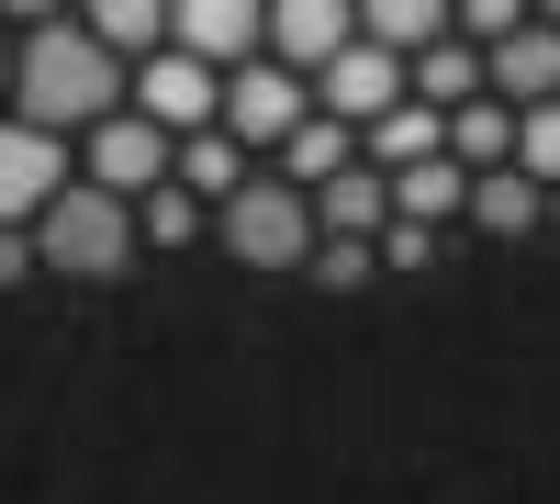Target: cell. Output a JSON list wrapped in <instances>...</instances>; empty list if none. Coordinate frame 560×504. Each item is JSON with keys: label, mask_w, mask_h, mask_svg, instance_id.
Listing matches in <instances>:
<instances>
[{"label": "cell", "mask_w": 560, "mask_h": 504, "mask_svg": "<svg viewBox=\"0 0 560 504\" xmlns=\"http://www.w3.org/2000/svg\"><path fill=\"white\" fill-rule=\"evenodd\" d=\"M12 113L34 124V134H68V124H90L102 134L113 113H135V79H124V57L90 23H68V12H23V68H12Z\"/></svg>", "instance_id": "cell-1"}, {"label": "cell", "mask_w": 560, "mask_h": 504, "mask_svg": "<svg viewBox=\"0 0 560 504\" xmlns=\"http://www.w3.org/2000/svg\"><path fill=\"white\" fill-rule=\"evenodd\" d=\"M135 247H147L135 236V202H113L102 179H68V202L34 224V258L57 269V281H124Z\"/></svg>", "instance_id": "cell-2"}, {"label": "cell", "mask_w": 560, "mask_h": 504, "mask_svg": "<svg viewBox=\"0 0 560 504\" xmlns=\"http://www.w3.org/2000/svg\"><path fill=\"white\" fill-rule=\"evenodd\" d=\"M213 236L236 247L247 269H314L325 224H314V191H292V179H247V191L213 213Z\"/></svg>", "instance_id": "cell-3"}, {"label": "cell", "mask_w": 560, "mask_h": 504, "mask_svg": "<svg viewBox=\"0 0 560 504\" xmlns=\"http://www.w3.org/2000/svg\"><path fill=\"white\" fill-rule=\"evenodd\" d=\"M135 113H147L168 146H191V134H224V79H213L202 57H179V45H168V57L135 68Z\"/></svg>", "instance_id": "cell-4"}, {"label": "cell", "mask_w": 560, "mask_h": 504, "mask_svg": "<svg viewBox=\"0 0 560 504\" xmlns=\"http://www.w3.org/2000/svg\"><path fill=\"white\" fill-rule=\"evenodd\" d=\"M303 124H314V79H292L280 57L224 79V134H236V146H292Z\"/></svg>", "instance_id": "cell-5"}, {"label": "cell", "mask_w": 560, "mask_h": 504, "mask_svg": "<svg viewBox=\"0 0 560 504\" xmlns=\"http://www.w3.org/2000/svg\"><path fill=\"white\" fill-rule=\"evenodd\" d=\"M57 202H68V146H57V134H34L23 113H0V224H23V236H34Z\"/></svg>", "instance_id": "cell-6"}, {"label": "cell", "mask_w": 560, "mask_h": 504, "mask_svg": "<svg viewBox=\"0 0 560 504\" xmlns=\"http://www.w3.org/2000/svg\"><path fill=\"white\" fill-rule=\"evenodd\" d=\"M168 45L202 57L213 79H236V68L269 57V12H258V0H168Z\"/></svg>", "instance_id": "cell-7"}, {"label": "cell", "mask_w": 560, "mask_h": 504, "mask_svg": "<svg viewBox=\"0 0 560 504\" xmlns=\"http://www.w3.org/2000/svg\"><path fill=\"white\" fill-rule=\"evenodd\" d=\"M404 102H415V68H404V57H382L370 34H359L325 79H314V113H337V124H393Z\"/></svg>", "instance_id": "cell-8"}, {"label": "cell", "mask_w": 560, "mask_h": 504, "mask_svg": "<svg viewBox=\"0 0 560 504\" xmlns=\"http://www.w3.org/2000/svg\"><path fill=\"white\" fill-rule=\"evenodd\" d=\"M90 179H102L113 202H147V191H168V179H179V146H168L147 113H113L102 134H90Z\"/></svg>", "instance_id": "cell-9"}, {"label": "cell", "mask_w": 560, "mask_h": 504, "mask_svg": "<svg viewBox=\"0 0 560 504\" xmlns=\"http://www.w3.org/2000/svg\"><path fill=\"white\" fill-rule=\"evenodd\" d=\"M359 45V12L348 0H269V57L292 68V79H325Z\"/></svg>", "instance_id": "cell-10"}, {"label": "cell", "mask_w": 560, "mask_h": 504, "mask_svg": "<svg viewBox=\"0 0 560 504\" xmlns=\"http://www.w3.org/2000/svg\"><path fill=\"white\" fill-rule=\"evenodd\" d=\"M482 68H493V102H504V113H549V102H560V23H549V12L516 23Z\"/></svg>", "instance_id": "cell-11"}, {"label": "cell", "mask_w": 560, "mask_h": 504, "mask_svg": "<svg viewBox=\"0 0 560 504\" xmlns=\"http://www.w3.org/2000/svg\"><path fill=\"white\" fill-rule=\"evenodd\" d=\"M314 224H325V236H359V247H382V236H393V179L359 157L348 179H325V191H314Z\"/></svg>", "instance_id": "cell-12"}, {"label": "cell", "mask_w": 560, "mask_h": 504, "mask_svg": "<svg viewBox=\"0 0 560 504\" xmlns=\"http://www.w3.org/2000/svg\"><path fill=\"white\" fill-rule=\"evenodd\" d=\"M393 224H427V236H438V224H471V168H459V157L404 168L393 179Z\"/></svg>", "instance_id": "cell-13"}, {"label": "cell", "mask_w": 560, "mask_h": 504, "mask_svg": "<svg viewBox=\"0 0 560 504\" xmlns=\"http://www.w3.org/2000/svg\"><path fill=\"white\" fill-rule=\"evenodd\" d=\"M359 34L370 45H382V57H427V45H448L459 34V12H438V0H359Z\"/></svg>", "instance_id": "cell-14"}, {"label": "cell", "mask_w": 560, "mask_h": 504, "mask_svg": "<svg viewBox=\"0 0 560 504\" xmlns=\"http://www.w3.org/2000/svg\"><path fill=\"white\" fill-rule=\"evenodd\" d=\"M427 157H448V113H427V102H404L393 124H370V168H382V179H404V168H427Z\"/></svg>", "instance_id": "cell-15"}, {"label": "cell", "mask_w": 560, "mask_h": 504, "mask_svg": "<svg viewBox=\"0 0 560 504\" xmlns=\"http://www.w3.org/2000/svg\"><path fill=\"white\" fill-rule=\"evenodd\" d=\"M471 224H482V236H527V224H549V191L527 168H482L471 179Z\"/></svg>", "instance_id": "cell-16"}, {"label": "cell", "mask_w": 560, "mask_h": 504, "mask_svg": "<svg viewBox=\"0 0 560 504\" xmlns=\"http://www.w3.org/2000/svg\"><path fill=\"white\" fill-rule=\"evenodd\" d=\"M79 23L102 34L113 57H135V68H147V57H168V0H90Z\"/></svg>", "instance_id": "cell-17"}, {"label": "cell", "mask_w": 560, "mask_h": 504, "mask_svg": "<svg viewBox=\"0 0 560 504\" xmlns=\"http://www.w3.org/2000/svg\"><path fill=\"white\" fill-rule=\"evenodd\" d=\"M348 168H359V146H348L337 113H314L292 146H280V179H292V191H325V179H348Z\"/></svg>", "instance_id": "cell-18"}, {"label": "cell", "mask_w": 560, "mask_h": 504, "mask_svg": "<svg viewBox=\"0 0 560 504\" xmlns=\"http://www.w3.org/2000/svg\"><path fill=\"white\" fill-rule=\"evenodd\" d=\"M179 191L224 213V202L247 191V146H236V134H191V146H179Z\"/></svg>", "instance_id": "cell-19"}, {"label": "cell", "mask_w": 560, "mask_h": 504, "mask_svg": "<svg viewBox=\"0 0 560 504\" xmlns=\"http://www.w3.org/2000/svg\"><path fill=\"white\" fill-rule=\"evenodd\" d=\"M448 157L459 168H516V113H504V102H471V113H448Z\"/></svg>", "instance_id": "cell-20"}, {"label": "cell", "mask_w": 560, "mask_h": 504, "mask_svg": "<svg viewBox=\"0 0 560 504\" xmlns=\"http://www.w3.org/2000/svg\"><path fill=\"white\" fill-rule=\"evenodd\" d=\"M135 236H147V247H191V236H202V202L168 179V191H147V202H135Z\"/></svg>", "instance_id": "cell-21"}, {"label": "cell", "mask_w": 560, "mask_h": 504, "mask_svg": "<svg viewBox=\"0 0 560 504\" xmlns=\"http://www.w3.org/2000/svg\"><path fill=\"white\" fill-rule=\"evenodd\" d=\"M516 168L538 179V191H560V102L549 113H516Z\"/></svg>", "instance_id": "cell-22"}, {"label": "cell", "mask_w": 560, "mask_h": 504, "mask_svg": "<svg viewBox=\"0 0 560 504\" xmlns=\"http://www.w3.org/2000/svg\"><path fill=\"white\" fill-rule=\"evenodd\" d=\"M370 269H382V247H359V236H325L314 247V281H337V292H359Z\"/></svg>", "instance_id": "cell-23"}, {"label": "cell", "mask_w": 560, "mask_h": 504, "mask_svg": "<svg viewBox=\"0 0 560 504\" xmlns=\"http://www.w3.org/2000/svg\"><path fill=\"white\" fill-rule=\"evenodd\" d=\"M382 269H438V236H427V224H393V236H382Z\"/></svg>", "instance_id": "cell-24"}, {"label": "cell", "mask_w": 560, "mask_h": 504, "mask_svg": "<svg viewBox=\"0 0 560 504\" xmlns=\"http://www.w3.org/2000/svg\"><path fill=\"white\" fill-rule=\"evenodd\" d=\"M23 269H34V236H23V224H0V292H12Z\"/></svg>", "instance_id": "cell-25"}, {"label": "cell", "mask_w": 560, "mask_h": 504, "mask_svg": "<svg viewBox=\"0 0 560 504\" xmlns=\"http://www.w3.org/2000/svg\"><path fill=\"white\" fill-rule=\"evenodd\" d=\"M12 68H23V34H0V102H12Z\"/></svg>", "instance_id": "cell-26"}, {"label": "cell", "mask_w": 560, "mask_h": 504, "mask_svg": "<svg viewBox=\"0 0 560 504\" xmlns=\"http://www.w3.org/2000/svg\"><path fill=\"white\" fill-rule=\"evenodd\" d=\"M549 224H560V191H549Z\"/></svg>", "instance_id": "cell-27"}]
</instances>
